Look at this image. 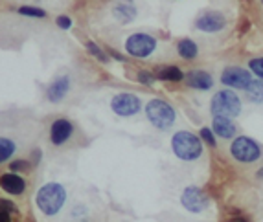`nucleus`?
<instances>
[{
    "label": "nucleus",
    "instance_id": "19",
    "mask_svg": "<svg viewBox=\"0 0 263 222\" xmlns=\"http://www.w3.org/2000/svg\"><path fill=\"white\" fill-rule=\"evenodd\" d=\"M179 53H180V57H184V59H193V57L197 55V46H195L193 41L182 39L179 43Z\"/></svg>",
    "mask_w": 263,
    "mask_h": 222
},
{
    "label": "nucleus",
    "instance_id": "6",
    "mask_svg": "<svg viewBox=\"0 0 263 222\" xmlns=\"http://www.w3.org/2000/svg\"><path fill=\"white\" fill-rule=\"evenodd\" d=\"M157 46V41L147 33H135L131 35L125 43L127 53H131L133 57H147Z\"/></svg>",
    "mask_w": 263,
    "mask_h": 222
},
{
    "label": "nucleus",
    "instance_id": "10",
    "mask_svg": "<svg viewBox=\"0 0 263 222\" xmlns=\"http://www.w3.org/2000/svg\"><path fill=\"white\" fill-rule=\"evenodd\" d=\"M72 132H74V125L68 119H55L50 127V139L53 145H63L70 139Z\"/></svg>",
    "mask_w": 263,
    "mask_h": 222
},
{
    "label": "nucleus",
    "instance_id": "8",
    "mask_svg": "<svg viewBox=\"0 0 263 222\" xmlns=\"http://www.w3.org/2000/svg\"><path fill=\"white\" fill-rule=\"evenodd\" d=\"M110 109L118 116H135L136 112H140L142 103L135 94H118L110 101Z\"/></svg>",
    "mask_w": 263,
    "mask_h": 222
},
{
    "label": "nucleus",
    "instance_id": "28",
    "mask_svg": "<svg viewBox=\"0 0 263 222\" xmlns=\"http://www.w3.org/2000/svg\"><path fill=\"white\" fill-rule=\"evenodd\" d=\"M201 138L204 139V142H208L210 145H215V138H214V134L210 132V129H202V131H201Z\"/></svg>",
    "mask_w": 263,
    "mask_h": 222
},
{
    "label": "nucleus",
    "instance_id": "26",
    "mask_svg": "<svg viewBox=\"0 0 263 222\" xmlns=\"http://www.w3.org/2000/svg\"><path fill=\"white\" fill-rule=\"evenodd\" d=\"M138 81L144 85H153L155 83V75H151L149 72H140L138 74Z\"/></svg>",
    "mask_w": 263,
    "mask_h": 222
},
{
    "label": "nucleus",
    "instance_id": "11",
    "mask_svg": "<svg viewBox=\"0 0 263 222\" xmlns=\"http://www.w3.org/2000/svg\"><path fill=\"white\" fill-rule=\"evenodd\" d=\"M227 21L221 13L217 11H206L197 18V28L201 31H208V33H214V31H219L224 28Z\"/></svg>",
    "mask_w": 263,
    "mask_h": 222
},
{
    "label": "nucleus",
    "instance_id": "5",
    "mask_svg": "<svg viewBox=\"0 0 263 222\" xmlns=\"http://www.w3.org/2000/svg\"><path fill=\"white\" fill-rule=\"evenodd\" d=\"M230 151H232V156L236 158L237 162H243V164H252V162H256L261 156L259 145L256 144L254 139L245 138V136H243V138H237L232 144V147H230Z\"/></svg>",
    "mask_w": 263,
    "mask_h": 222
},
{
    "label": "nucleus",
    "instance_id": "16",
    "mask_svg": "<svg viewBox=\"0 0 263 222\" xmlns=\"http://www.w3.org/2000/svg\"><path fill=\"white\" fill-rule=\"evenodd\" d=\"M214 131L221 138H232L236 134V125L230 122V118H214Z\"/></svg>",
    "mask_w": 263,
    "mask_h": 222
},
{
    "label": "nucleus",
    "instance_id": "22",
    "mask_svg": "<svg viewBox=\"0 0 263 222\" xmlns=\"http://www.w3.org/2000/svg\"><path fill=\"white\" fill-rule=\"evenodd\" d=\"M18 13L26 15V17H46V11L41 8H33V6H22L18 8Z\"/></svg>",
    "mask_w": 263,
    "mask_h": 222
},
{
    "label": "nucleus",
    "instance_id": "29",
    "mask_svg": "<svg viewBox=\"0 0 263 222\" xmlns=\"http://www.w3.org/2000/svg\"><path fill=\"white\" fill-rule=\"evenodd\" d=\"M110 55H112V57H116V59H118V61H123V57L120 55L118 52H110Z\"/></svg>",
    "mask_w": 263,
    "mask_h": 222
},
{
    "label": "nucleus",
    "instance_id": "31",
    "mask_svg": "<svg viewBox=\"0 0 263 222\" xmlns=\"http://www.w3.org/2000/svg\"><path fill=\"white\" fill-rule=\"evenodd\" d=\"M232 222H247V220H243V218H236V220H232Z\"/></svg>",
    "mask_w": 263,
    "mask_h": 222
},
{
    "label": "nucleus",
    "instance_id": "9",
    "mask_svg": "<svg viewBox=\"0 0 263 222\" xmlns=\"http://www.w3.org/2000/svg\"><path fill=\"white\" fill-rule=\"evenodd\" d=\"M221 81H223L227 87L247 90V88L250 87V83H252V77H250V74L247 70L237 68V66H230V68H227L223 74H221Z\"/></svg>",
    "mask_w": 263,
    "mask_h": 222
},
{
    "label": "nucleus",
    "instance_id": "4",
    "mask_svg": "<svg viewBox=\"0 0 263 222\" xmlns=\"http://www.w3.org/2000/svg\"><path fill=\"white\" fill-rule=\"evenodd\" d=\"M145 114H147V119L160 131H166L175 123V110L162 99L149 101L145 107Z\"/></svg>",
    "mask_w": 263,
    "mask_h": 222
},
{
    "label": "nucleus",
    "instance_id": "20",
    "mask_svg": "<svg viewBox=\"0 0 263 222\" xmlns=\"http://www.w3.org/2000/svg\"><path fill=\"white\" fill-rule=\"evenodd\" d=\"M247 96H249L250 101H254V103H261L263 101V83L261 81H252L250 87L247 88Z\"/></svg>",
    "mask_w": 263,
    "mask_h": 222
},
{
    "label": "nucleus",
    "instance_id": "25",
    "mask_svg": "<svg viewBox=\"0 0 263 222\" xmlns=\"http://www.w3.org/2000/svg\"><path fill=\"white\" fill-rule=\"evenodd\" d=\"M9 169H11V171H28V169H30V162H26V160L11 162Z\"/></svg>",
    "mask_w": 263,
    "mask_h": 222
},
{
    "label": "nucleus",
    "instance_id": "3",
    "mask_svg": "<svg viewBox=\"0 0 263 222\" xmlns=\"http://www.w3.org/2000/svg\"><path fill=\"white\" fill-rule=\"evenodd\" d=\"M241 110V101L230 90L217 92L212 99V112L214 118H234Z\"/></svg>",
    "mask_w": 263,
    "mask_h": 222
},
{
    "label": "nucleus",
    "instance_id": "30",
    "mask_svg": "<svg viewBox=\"0 0 263 222\" xmlns=\"http://www.w3.org/2000/svg\"><path fill=\"white\" fill-rule=\"evenodd\" d=\"M258 176H259V178H263V167H261V169L258 171Z\"/></svg>",
    "mask_w": 263,
    "mask_h": 222
},
{
    "label": "nucleus",
    "instance_id": "14",
    "mask_svg": "<svg viewBox=\"0 0 263 222\" xmlns=\"http://www.w3.org/2000/svg\"><path fill=\"white\" fill-rule=\"evenodd\" d=\"M186 83L190 85L192 88H199V90H208V88H212V77L210 74H206V72H201V70H195V72H190L188 75H186Z\"/></svg>",
    "mask_w": 263,
    "mask_h": 222
},
{
    "label": "nucleus",
    "instance_id": "1",
    "mask_svg": "<svg viewBox=\"0 0 263 222\" xmlns=\"http://www.w3.org/2000/svg\"><path fill=\"white\" fill-rule=\"evenodd\" d=\"M66 202V191L61 184H46L37 191L35 204L39 211L46 217H53L63 209Z\"/></svg>",
    "mask_w": 263,
    "mask_h": 222
},
{
    "label": "nucleus",
    "instance_id": "24",
    "mask_svg": "<svg viewBox=\"0 0 263 222\" xmlns=\"http://www.w3.org/2000/svg\"><path fill=\"white\" fill-rule=\"evenodd\" d=\"M250 68H252V72H254L259 79H263V59H252V61H250Z\"/></svg>",
    "mask_w": 263,
    "mask_h": 222
},
{
    "label": "nucleus",
    "instance_id": "21",
    "mask_svg": "<svg viewBox=\"0 0 263 222\" xmlns=\"http://www.w3.org/2000/svg\"><path fill=\"white\" fill-rule=\"evenodd\" d=\"M15 213L13 202L0 198V222H11V215Z\"/></svg>",
    "mask_w": 263,
    "mask_h": 222
},
{
    "label": "nucleus",
    "instance_id": "27",
    "mask_svg": "<svg viewBox=\"0 0 263 222\" xmlns=\"http://www.w3.org/2000/svg\"><path fill=\"white\" fill-rule=\"evenodd\" d=\"M57 26L61 28V30H68V28L72 26V21L68 17H65V15H61V17H57Z\"/></svg>",
    "mask_w": 263,
    "mask_h": 222
},
{
    "label": "nucleus",
    "instance_id": "12",
    "mask_svg": "<svg viewBox=\"0 0 263 222\" xmlns=\"http://www.w3.org/2000/svg\"><path fill=\"white\" fill-rule=\"evenodd\" d=\"M0 188L4 189L6 193H9V195H22L24 189H26V182L18 174L8 173L0 176Z\"/></svg>",
    "mask_w": 263,
    "mask_h": 222
},
{
    "label": "nucleus",
    "instance_id": "17",
    "mask_svg": "<svg viewBox=\"0 0 263 222\" xmlns=\"http://www.w3.org/2000/svg\"><path fill=\"white\" fill-rule=\"evenodd\" d=\"M15 142L9 138H0V164L8 162L15 154Z\"/></svg>",
    "mask_w": 263,
    "mask_h": 222
},
{
    "label": "nucleus",
    "instance_id": "18",
    "mask_svg": "<svg viewBox=\"0 0 263 222\" xmlns=\"http://www.w3.org/2000/svg\"><path fill=\"white\" fill-rule=\"evenodd\" d=\"M157 77L164 79V81H180V79H184V75H182V72L177 66H166V68L158 72Z\"/></svg>",
    "mask_w": 263,
    "mask_h": 222
},
{
    "label": "nucleus",
    "instance_id": "23",
    "mask_svg": "<svg viewBox=\"0 0 263 222\" xmlns=\"http://www.w3.org/2000/svg\"><path fill=\"white\" fill-rule=\"evenodd\" d=\"M87 50H88V52H90V53H92L94 57H98L100 61H103V63L109 61V57H107L105 53H103V50H101L100 46H96V44H94V43H87Z\"/></svg>",
    "mask_w": 263,
    "mask_h": 222
},
{
    "label": "nucleus",
    "instance_id": "7",
    "mask_svg": "<svg viewBox=\"0 0 263 222\" xmlns=\"http://www.w3.org/2000/svg\"><path fill=\"white\" fill-rule=\"evenodd\" d=\"M180 202H182V206H184L188 211H192V213H201V211H204V209L208 208V204H210L208 196L199 188H195V186H190V188L184 189V193L180 196Z\"/></svg>",
    "mask_w": 263,
    "mask_h": 222
},
{
    "label": "nucleus",
    "instance_id": "13",
    "mask_svg": "<svg viewBox=\"0 0 263 222\" xmlns=\"http://www.w3.org/2000/svg\"><path fill=\"white\" fill-rule=\"evenodd\" d=\"M68 88H70V77H68V75H61V77H57L48 87L46 97H48L50 101H53V103H57V101H61L63 97H65Z\"/></svg>",
    "mask_w": 263,
    "mask_h": 222
},
{
    "label": "nucleus",
    "instance_id": "2",
    "mask_svg": "<svg viewBox=\"0 0 263 222\" xmlns=\"http://www.w3.org/2000/svg\"><path fill=\"white\" fill-rule=\"evenodd\" d=\"M171 147H173V153H175L180 160H186V162L197 160V158L202 154L201 139H199L195 134L186 132V131H180L173 136V139H171Z\"/></svg>",
    "mask_w": 263,
    "mask_h": 222
},
{
    "label": "nucleus",
    "instance_id": "15",
    "mask_svg": "<svg viewBox=\"0 0 263 222\" xmlns=\"http://www.w3.org/2000/svg\"><path fill=\"white\" fill-rule=\"evenodd\" d=\"M114 17L118 18V21H122V22H129V21H133L135 18V6H133V2L131 0H120L118 4L114 6Z\"/></svg>",
    "mask_w": 263,
    "mask_h": 222
}]
</instances>
